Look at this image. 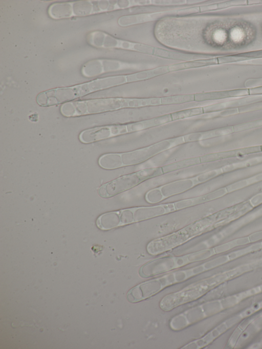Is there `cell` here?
I'll return each instance as SVG.
<instances>
[{"label": "cell", "instance_id": "cell-1", "mask_svg": "<svg viewBox=\"0 0 262 349\" xmlns=\"http://www.w3.org/2000/svg\"><path fill=\"white\" fill-rule=\"evenodd\" d=\"M126 82V77L124 76L97 78L71 86L57 88L43 91L37 95L36 101L39 105L42 107L58 105Z\"/></svg>", "mask_w": 262, "mask_h": 349}, {"label": "cell", "instance_id": "cell-2", "mask_svg": "<svg viewBox=\"0 0 262 349\" xmlns=\"http://www.w3.org/2000/svg\"><path fill=\"white\" fill-rule=\"evenodd\" d=\"M207 270L203 263L189 269L168 273L162 276L143 282L130 289L127 294V300L135 303L146 299L167 287L185 281Z\"/></svg>", "mask_w": 262, "mask_h": 349}, {"label": "cell", "instance_id": "cell-3", "mask_svg": "<svg viewBox=\"0 0 262 349\" xmlns=\"http://www.w3.org/2000/svg\"><path fill=\"white\" fill-rule=\"evenodd\" d=\"M221 277L220 275H214L195 282L181 290L165 296L160 301V308L167 312L198 299L214 287L220 281Z\"/></svg>", "mask_w": 262, "mask_h": 349}, {"label": "cell", "instance_id": "cell-4", "mask_svg": "<svg viewBox=\"0 0 262 349\" xmlns=\"http://www.w3.org/2000/svg\"><path fill=\"white\" fill-rule=\"evenodd\" d=\"M208 225L204 220L195 221L177 232L151 241L147 246V251L155 255L170 250L201 234Z\"/></svg>", "mask_w": 262, "mask_h": 349}, {"label": "cell", "instance_id": "cell-5", "mask_svg": "<svg viewBox=\"0 0 262 349\" xmlns=\"http://www.w3.org/2000/svg\"><path fill=\"white\" fill-rule=\"evenodd\" d=\"M122 108V98H98L72 101L61 104L60 111L66 117L99 114Z\"/></svg>", "mask_w": 262, "mask_h": 349}, {"label": "cell", "instance_id": "cell-6", "mask_svg": "<svg viewBox=\"0 0 262 349\" xmlns=\"http://www.w3.org/2000/svg\"><path fill=\"white\" fill-rule=\"evenodd\" d=\"M163 174L161 167L142 169L103 184L98 189V194L102 198H110L133 188L146 180Z\"/></svg>", "mask_w": 262, "mask_h": 349}, {"label": "cell", "instance_id": "cell-7", "mask_svg": "<svg viewBox=\"0 0 262 349\" xmlns=\"http://www.w3.org/2000/svg\"><path fill=\"white\" fill-rule=\"evenodd\" d=\"M106 3L101 1H79L56 3L49 8V16L53 19L83 16L105 11Z\"/></svg>", "mask_w": 262, "mask_h": 349}, {"label": "cell", "instance_id": "cell-8", "mask_svg": "<svg viewBox=\"0 0 262 349\" xmlns=\"http://www.w3.org/2000/svg\"><path fill=\"white\" fill-rule=\"evenodd\" d=\"M219 302L208 301L196 306L175 316L170 321V328L180 331L215 313L219 311Z\"/></svg>", "mask_w": 262, "mask_h": 349}, {"label": "cell", "instance_id": "cell-9", "mask_svg": "<svg viewBox=\"0 0 262 349\" xmlns=\"http://www.w3.org/2000/svg\"><path fill=\"white\" fill-rule=\"evenodd\" d=\"M184 143L183 136L164 140L147 147L121 153L124 166L142 163L150 158Z\"/></svg>", "mask_w": 262, "mask_h": 349}, {"label": "cell", "instance_id": "cell-10", "mask_svg": "<svg viewBox=\"0 0 262 349\" xmlns=\"http://www.w3.org/2000/svg\"><path fill=\"white\" fill-rule=\"evenodd\" d=\"M127 132L126 125L97 126L82 131L79 135V139L83 143L89 144L124 134Z\"/></svg>", "mask_w": 262, "mask_h": 349}, {"label": "cell", "instance_id": "cell-11", "mask_svg": "<svg viewBox=\"0 0 262 349\" xmlns=\"http://www.w3.org/2000/svg\"><path fill=\"white\" fill-rule=\"evenodd\" d=\"M261 151V146L257 145L208 154L200 157L201 163H206L233 157H242Z\"/></svg>", "mask_w": 262, "mask_h": 349}, {"label": "cell", "instance_id": "cell-12", "mask_svg": "<svg viewBox=\"0 0 262 349\" xmlns=\"http://www.w3.org/2000/svg\"><path fill=\"white\" fill-rule=\"evenodd\" d=\"M135 222L146 220L176 211L173 203L133 208Z\"/></svg>", "mask_w": 262, "mask_h": 349}, {"label": "cell", "instance_id": "cell-13", "mask_svg": "<svg viewBox=\"0 0 262 349\" xmlns=\"http://www.w3.org/2000/svg\"><path fill=\"white\" fill-rule=\"evenodd\" d=\"M228 193L226 187H224L199 197L176 202L174 205L176 210H178L217 199Z\"/></svg>", "mask_w": 262, "mask_h": 349}, {"label": "cell", "instance_id": "cell-14", "mask_svg": "<svg viewBox=\"0 0 262 349\" xmlns=\"http://www.w3.org/2000/svg\"><path fill=\"white\" fill-rule=\"evenodd\" d=\"M197 185L194 178L179 180L160 187L165 198L184 192Z\"/></svg>", "mask_w": 262, "mask_h": 349}, {"label": "cell", "instance_id": "cell-15", "mask_svg": "<svg viewBox=\"0 0 262 349\" xmlns=\"http://www.w3.org/2000/svg\"><path fill=\"white\" fill-rule=\"evenodd\" d=\"M234 132L233 126L218 128L206 132L190 133L183 136L185 142L198 141L214 137L224 136Z\"/></svg>", "mask_w": 262, "mask_h": 349}, {"label": "cell", "instance_id": "cell-16", "mask_svg": "<svg viewBox=\"0 0 262 349\" xmlns=\"http://www.w3.org/2000/svg\"><path fill=\"white\" fill-rule=\"evenodd\" d=\"M172 121L171 114H168L149 120L130 123L126 125L128 132L130 133L158 126Z\"/></svg>", "mask_w": 262, "mask_h": 349}, {"label": "cell", "instance_id": "cell-17", "mask_svg": "<svg viewBox=\"0 0 262 349\" xmlns=\"http://www.w3.org/2000/svg\"><path fill=\"white\" fill-rule=\"evenodd\" d=\"M97 226L107 230L122 226L119 211H111L100 215L96 220Z\"/></svg>", "mask_w": 262, "mask_h": 349}, {"label": "cell", "instance_id": "cell-18", "mask_svg": "<svg viewBox=\"0 0 262 349\" xmlns=\"http://www.w3.org/2000/svg\"><path fill=\"white\" fill-rule=\"evenodd\" d=\"M223 330L224 326L223 324H221L212 330L203 337L189 342L181 348L199 349L203 348L208 345L217 337L220 334L223 332Z\"/></svg>", "mask_w": 262, "mask_h": 349}, {"label": "cell", "instance_id": "cell-19", "mask_svg": "<svg viewBox=\"0 0 262 349\" xmlns=\"http://www.w3.org/2000/svg\"><path fill=\"white\" fill-rule=\"evenodd\" d=\"M99 165L105 169H114L124 166L121 153H108L100 156Z\"/></svg>", "mask_w": 262, "mask_h": 349}, {"label": "cell", "instance_id": "cell-20", "mask_svg": "<svg viewBox=\"0 0 262 349\" xmlns=\"http://www.w3.org/2000/svg\"><path fill=\"white\" fill-rule=\"evenodd\" d=\"M200 157L186 159L161 167L163 173L174 171L201 164Z\"/></svg>", "mask_w": 262, "mask_h": 349}, {"label": "cell", "instance_id": "cell-21", "mask_svg": "<svg viewBox=\"0 0 262 349\" xmlns=\"http://www.w3.org/2000/svg\"><path fill=\"white\" fill-rule=\"evenodd\" d=\"M161 104V98L147 99H124L122 98V108L139 107L149 105Z\"/></svg>", "mask_w": 262, "mask_h": 349}, {"label": "cell", "instance_id": "cell-22", "mask_svg": "<svg viewBox=\"0 0 262 349\" xmlns=\"http://www.w3.org/2000/svg\"><path fill=\"white\" fill-rule=\"evenodd\" d=\"M249 236L238 238L221 245L215 247L214 250L216 254H219L226 252L237 246L245 245L250 243Z\"/></svg>", "mask_w": 262, "mask_h": 349}, {"label": "cell", "instance_id": "cell-23", "mask_svg": "<svg viewBox=\"0 0 262 349\" xmlns=\"http://www.w3.org/2000/svg\"><path fill=\"white\" fill-rule=\"evenodd\" d=\"M262 162V157L249 159L247 160L226 165L222 167L223 172L231 171L237 169L251 166Z\"/></svg>", "mask_w": 262, "mask_h": 349}, {"label": "cell", "instance_id": "cell-24", "mask_svg": "<svg viewBox=\"0 0 262 349\" xmlns=\"http://www.w3.org/2000/svg\"><path fill=\"white\" fill-rule=\"evenodd\" d=\"M168 69L167 67H166V68H158L154 71H147L129 75L126 76L127 81L132 82L147 79L168 72Z\"/></svg>", "mask_w": 262, "mask_h": 349}, {"label": "cell", "instance_id": "cell-25", "mask_svg": "<svg viewBox=\"0 0 262 349\" xmlns=\"http://www.w3.org/2000/svg\"><path fill=\"white\" fill-rule=\"evenodd\" d=\"M204 113L203 107H193L178 111L171 114L172 121L183 119L187 118L201 115Z\"/></svg>", "mask_w": 262, "mask_h": 349}, {"label": "cell", "instance_id": "cell-26", "mask_svg": "<svg viewBox=\"0 0 262 349\" xmlns=\"http://www.w3.org/2000/svg\"><path fill=\"white\" fill-rule=\"evenodd\" d=\"M194 100V95H184L161 98V104H181Z\"/></svg>", "mask_w": 262, "mask_h": 349}, {"label": "cell", "instance_id": "cell-27", "mask_svg": "<svg viewBox=\"0 0 262 349\" xmlns=\"http://www.w3.org/2000/svg\"><path fill=\"white\" fill-rule=\"evenodd\" d=\"M262 249V242H257L244 249L232 252L228 256L230 260Z\"/></svg>", "mask_w": 262, "mask_h": 349}, {"label": "cell", "instance_id": "cell-28", "mask_svg": "<svg viewBox=\"0 0 262 349\" xmlns=\"http://www.w3.org/2000/svg\"><path fill=\"white\" fill-rule=\"evenodd\" d=\"M221 168L215 169L202 173L194 178L196 184L207 182L223 173Z\"/></svg>", "mask_w": 262, "mask_h": 349}, {"label": "cell", "instance_id": "cell-29", "mask_svg": "<svg viewBox=\"0 0 262 349\" xmlns=\"http://www.w3.org/2000/svg\"><path fill=\"white\" fill-rule=\"evenodd\" d=\"M164 199L160 187L152 189L145 194V200L150 204L158 203Z\"/></svg>", "mask_w": 262, "mask_h": 349}, {"label": "cell", "instance_id": "cell-30", "mask_svg": "<svg viewBox=\"0 0 262 349\" xmlns=\"http://www.w3.org/2000/svg\"><path fill=\"white\" fill-rule=\"evenodd\" d=\"M122 226L135 222L134 209L126 208L119 210Z\"/></svg>", "mask_w": 262, "mask_h": 349}, {"label": "cell", "instance_id": "cell-31", "mask_svg": "<svg viewBox=\"0 0 262 349\" xmlns=\"http://www.w3.org/2000/svg\"><path fill=\"white\" fill-rule=\"evenodd\" d=\"M229 261H230V259L228 255H225L217 257L204 263L208 270H209L223 265Z\"/></svg>", "mask_w": 262, "mask_h": 349}, {"label": "cell", "instance_id": "cell-32", "mask_svg": "<svg viewBox=\"0 0 262 349\" xmlns=\"http://www.w3.org/2000/svg\"><path fill=\"white\" fill-rule=\"evenodd\" d=\"M262 126V119L233 126L234 132L247 130Z\"/></svg>", "mask_w": 262, "mask_h": 349}, {"label": "cell", "instance_id": "cell-33", "mask_svg": "<svg viewBox=\"0 0 262 349\" xmlns=\"http://www.w3.org/2000/svg\"><path fill=\"white\" fill-rule=\"evenodd\" d=\"M250 185V184L248 179L246 178L232 183L226 186V187L228 192L230 193L244 188Z\"/></svg>", "mask_w": 262, "mask_h": 349}, {"label": "cell", "instance_id": "cell-34", "mask_svg": "<svg viewBox=\"0 0 262 349\" xmlns=\"http://www.w3.org/2000/svg\"><path fill=\"white\" fill-rule=\"evenodd\" d=\"M250 204L253 207H256L262 204V191L254 195L249 199Z\"/></svg>", "mask_w": 262, "mask_h": 349}, {"label": "cell", "instance_id": "cell-35", "mask_svg": "<svg viewBox=\"0 0 262 349\" xmlns=\"http://www.w3.org/2000/svg\"><path fill=\"white\" fill-rule=\"evenodd\" d=\"M249 237L251 243L262 240V230H259L251 234Z\"/></svg>", "mask_w": 262, "mask_h": 349}, {"label": "cell", "instance_id": "cell-36", "mask_svg": "<svg viewBox=\"0 0 262 349\" xmlns=\"http://www.w3.org/2000/svg\"><path fill=\"white\" fill-rule=\"evenodd\" d=\"M250 185L262 181V172L248 178Z\"/></svg>", "mask_w": 262, "mask_h": 349}, {"label": "cell", "instance_id": "cell-37", "mask_svg": "<svg viewBox=\"0 0 262 349\" xmlns=\"http://www.w3.org/2000/svg\"></svg>", "mask_w": 262, "mask_h": 349}]
</instances>
